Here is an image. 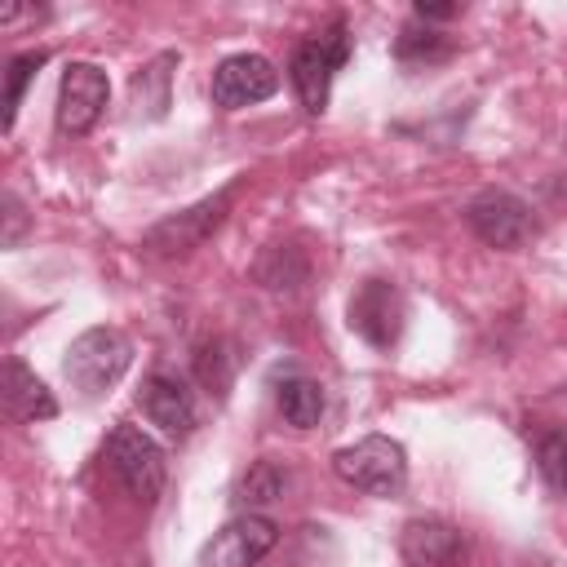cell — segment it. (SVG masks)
I'll list each match as a JSON object with an SVG mask.
<instances>
[{
	"label": "cell",
	"instance_id": "obj_4",
	"mask_svg": "<svg viewBox=\"0 0 567 567\" xmlns=\"http://www.w3.org/2000/svg\"><path fill=\"white\" fill-rule=\"evenodd\" d=\"M102 461L111 465V474L124 483V492L133 501H155L164 492V478H168V465H164V447L142 430V425H115L106 434V447H102Z\"/></svg>",
	"mask_w": 567,
	"mask_h": 567
},
{
	"label": "cell",
	"instance_id": "obj_19",
	"mask_svg": "<svg viewBox=\"0 0 567 567\" xmlns=\"http://www.w3.org/2000/svg\"><path fill=\"white\" fill-rule=\"evenodd\" d=\"M44 62H49V49H27V53H13L9 58V71H4V128H13L18 106H22V93H27V84L35 80V71Z\"/></svg>",
	"mask_w": 567,
	"mask_h": 567
},
{
	"label": "cell",
	"instance_id": "obj_2",
	"mask_svg": "<svg viewBox=\"0 0 567 567\" xmlns=\"http://www.w3.org/2000/svg\"><path fill=\"white\" fill-rule=\"evenodd\" d=\"M346 58H350V27H346V18H332L323 31L306 35V40L292 49L288 75H292V89H297V97H301V106H306L310 115H323V111H328L332 80H337V71L346 66Z\"/></svg>",
	"mask_w": 567,
	"mask_h": 567
},
{
	"label": "cell",
	"instance_id": "obj_14",
	"mask_svg": "<svg viewBox=\"0 0 567 567\" xmlns=\"http://www.w3.org/2000/svg\"><path fill=\"white\" fill-rule=\"evenodd\" d=\"M177 62H182V58H177L173 49H164V53H155L146 66H137V75H133V84H128L137 115L159 120V115L168 111V89H173V71H177Z\"/></svg>",
	"mask_w": 567,
	"mask_h": 567
},
{
	"label": "cell",
	"instance_id": "obj_20",
	"mask_svg": "<svg viewBox=\"0 0 567 567\" xmlns=\"http://www.w3.org/2000/svg\"><path fill=\"white\" fill-rule=\"evenodd\" d=\"M4 230H0V244L4 248H18L22 244V235H27V226H31V217H27V208H22V199L13 195V190H4Z\"/></svg>",
	"mask_w": 567,
	"mask_h": 567
},
{
	"label": "cell",
	"instance_id": "obj_8",
	"mask_svg": "<svg viewBox=\"0 0 567 567\" xmlns=\"http://www.w3.org/2000/svg\"><path fill=\"white\" fill-rule=\"evenodd\" d=\"M403 319H408V306H403V292L390 284V279H363L346 306V323L354 337H363L372 350H390L403 332Z\"/></svg>",
	"mask_w": 567,
	"mask_h": 567
},
{
	"label": "cell",
	"instance_id": "obj_11",
	"mask_svg": "<svg viewBox=\"0 0 567 567\" xmlns=\"http://www.w3.org/2000/svg\"><path fill=\"white\" fill-rule=\"evenodd\" d=\"M137 408L168 439H186L195 430V390L177 372H164V368L151 372L142 381V390H137Z\"/></svg>",
	"mask_w": 567,
	"mask_h": 567
},
{
	"label": "cell",
	"instance_id": "obj_22",
	"mask_svg": "<svg viewBox=\"0 0 567 567\" xmlns=\"http://www.w3.org/2000/svg\"><path fill=\"white\" fill-rule=\"evenodd\" d=\"M456 13H461L456 4H425V0L412 4V18H416V22H430V27H434V22H447V18H456Z\"/></svg>",
	"mask_w": 567,
	"mask_h": 567
},
{
	"label": "cell",
	"instance_id": "obj_13",
	"mask_svg": "<svg viewBox=\"0 0 567 567\" xmlns=\"http://www.w3.org/2000/svg\"><path fill=\"white\" fill-rule=\"evenodd\" d=\"M4 408H9V416H18V421H53V416H58L53 390H49L18 354H9V363H4Z\"/></svg>",
	"mask_w": 567,
	"mask_h": 567
},
{
	"label": "cell",
	"instance_id": "obj_3",
	"mask_svg": "<svg viewBox=\"0 0 567 567\" xmlns=\"http://www.w3.org/2000/svg\"><path fill=\"white\" fill-rule=\"evenodd\" d=\"M128 363H133V341H128L120 328H111V323L84 328V332L66 346V354H62L66 381H71L84 399L106 394V390L128 372Z\"/></svg>",
	"mask_w": 567,
	"mask_h": 567
},
{
	"label": "cell",
	"instance_id": "obj_6",
	"mask_svg": "<svg viewBox=\"0 0 567 567\" xmlns=\"http://www.w3.org/2000/svg\"><path fill=\"white\" fill-rule=\"evenodd\" d=\"M465 226L487 244V248H501V252H514L523 248L532 235H536V217H532V204L518 199L514 190H478L470 204H465Z\"/></svg>",
	"mask_w": 567,
	"mask_h": 567
},
{
	"label": "cell",
	"instance_id": "obj_17",
	"mask_svg": "<svg viewBox=\"0 0 567 567\" xmlns=\"http://www.w3.org/2000/svg\"><path fill=\"white\" fill-rule=\"evenodd\" d=\"M235 368H239V354H235V346L221 341V337H213V341H204V346L195 350V377H199V385H204L208 394H217V399H226V390H230V381H235Z\"/></svg>",
	"mask_w": 567,
	"mask_h": 567
},
{
	"label": "cell",
	"instance_id": "obj_9",
	"mask_svg": "<svg viewBox=\"0 0 567 567\" xmlns=\"http://www.w3.org/2000/svg\"><path fill=\"white\" fill-rule=\"evenodd\" d=\"M111 97V80L97 62H66L58 80V133L62 137H84Z\"/></svg>",
	"mask_w": 567,
	"mask_h": 567
},
{
	"label": "cell",
	"instance_id": "obj_7",
	"mask_svg": "<svg viewBox=\"0 0 567 567\" xmlns=\"http://www.w3.org/2000/svg\"><path fill=\"white\" fill-rule=\"evenodd\" d=\"M275 545H279V523L275 518L235 514L199 545L195 567H257Z\"/></svg>",
	"mask_w": 567,
	"mask_h": 567
},
{
	"label": "cell",
	"instance_id": "obj_23",
	"mask_svg": "<svg viewBox=\"0 0 567 567\" xmlns=\"http://www.w3.org/2000/svg\"><path fill=\"white\" fill-rule=\"evenodd\" d=\"M558 487H563V496H567V465H563V478H558Z\"/></svg>",
	"mask_w": 567,
	"mask_h": 567
},
{
	"label": "cell",
	"instance_id": "obj_12",
	"mask_svg": "<svg viewBox=\"0 0 567 567\" xmlns=\"http://www.w3.org/2000/svg\"><path fill=\"white\" fill-rule=\"evenodd\" d=\"M399 554L408 567H456L465 554L461 527L439 514H416L399 532Z\"/></svg>",
	"mask_w": 567,
	"mask_h": 567
},
{
	"label": "cell",
	"instance_id": "obj_21",
	"mask_svg": "<svg viewBox=\"0 0 567 567\" xmlns=\"http://www.w3.org/2000/svg\"><path fill=\"white\" fill-rule=\"evenodd\" d=\"M563 465H567V430H554L549 439H540V470L558 483L563 478Z\"/></svg>",
	"mask_w": 567,
	"mask_h": 567
},
{
	"label": "cell",
	"instance_id": "obj_1",
	"mask_svg": "<svg viewBox=\"0 0 567 567\" xmlns=\"http://www.w3.org/2000/svg\"><path fill=\"white\" fill-rule=\"evenodd\" d=\"M332 474L363 496H399L408 487V452L390 434H363L332 452Z\"/></svg>",
	"mask_w": 567,
	"mask_h": 567
},
{
	"label": "cell",
	"instance_id": "obj_16",
	"mask_svg": "<svg viewBox=\"0 0 567 567\" xmlns=\"http://www.w3.org/2000/svg\"><path fill=\"white\" fill-rule=\"evenodd\" d=\"M275 403L292 430H315L328 412V394L315 377H284V385L275 390Z\"/></svg>",
	"mask_w": 567,
	"mask_h": 567
},
{
	"label": "cell",
	"instance_id": "obj_5",
	"mask_svg": "<svg viewBox=\"0 0 567 567\" xmlns=\"http://www.w3.org/2000/svg\"><path fill=\"white\" fill-rule=\"evenodd\" d=\"M235 190H239V182H230V186H221L217 195H208V199H199V204H190V208H182V213L155 221V226L146 230L142 248H146L151 257H186V252H195V248L226 221V213H230V204H235Z\"/></svg>",
	"mask_w": 567,
	"mask_h": 567
},
{
	"label": "cell",
	"instance_id": "obj_15",
	"mask_svg": "<svg viewBox=\"0 0 567 567\" xmlns=\"http://www.w3.org/2000/svg\"><path fill=\"white\" fill-rule=\"evenodd\" d=\"M284 492H288V465L261 456V461H252V465L239 474V483H235V505H239V514H261L266 505L284 501Z\"/></svg>",
	"mask_w": 567,
	"mask_h": 567
},
{
	"label": "cell",
	"instance_id": "obj_18",
	"mask_svg": "<svg viewBox=\"0 0 567 567\" xmlns=\"http://www.w3.org/2000/svg\"><path fill=\"white\" fill-rule=\"evenodd\" d=\"M452 53V40L439 31V27H430V22H408L403 31H399V40H394V58L399 62H408V66H416V62H443Z\"/></svg>",
	"mask_w": 567,
	"mask_h": 567
},
{
	"label": "cell",
	"instance_id": "obj_10",
	"mask_svg": "<svg viewBox=\"0 0 567 567\" xmlns=\"http://www.w3.org/2000/svg\"><path fill=\"white\" fill-rule=\"evenodd\" d=\"M279 93V71L266 53H230L213 66V106L239 111Z\"/></svg>",
	"mask_w": 567,
	"mask_h": 567
}]
</instances>
